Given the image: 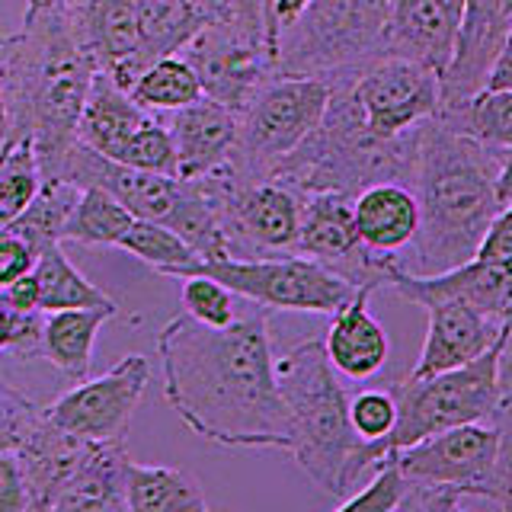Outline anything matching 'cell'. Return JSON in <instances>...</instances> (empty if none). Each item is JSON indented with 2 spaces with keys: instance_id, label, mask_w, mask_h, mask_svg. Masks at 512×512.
<instances>
[{
  "instance_id": "1",
  "label": "cell",
  "mask_w": 512,
  "mask_h": 512,
  "mask_svg": "<svg viewBox=\"0 0 512 512\" xmlns=\"http://www.w3.org/2000/svg\"><path fill=\"white\" fill-rule=\"evenodd\" d=\"M164 397L196 436L224 448L288 452L269 311L247 301L228 327L173 317L157 336Z\"/></svg>"
},
{
  "instance_id": "2",
  "label": "cell",
  "mask_w": 512,
  "mask_h": 512,
  "mask_svg": "<svg viewBox=\"0 0 512 512\" xmlns=\"http://www.w3.org/2000/svg\"><path fill=\"white\" fill-rule=\"evenodd\" d=\"M96 64L77 36L71 4L26 0L16 32H0V87H4L10 135L29 138L42 176L55 180L77 144Z\"/></svg>"
},
{
  "instance_id": "3",
  "label": "cell",
  "mask_w": 512,
  "mask_h": 512,
  "mask_svg": "<svg viewBox=\"0 0 512 512\" xmlns=\"http://www.w3.org/2000/svg\"><path fill=\"white\" fill-rule=\"evenodd\" d=\"M503 154L506 151L445 125L439 116L423 122L410 176V189L420 205L413 263H404L410 272L436 276L474 260L480 240L503 208L496 196Z\"/></svg>"
},
{
  "instance_id": "4",
  "label": "cell",
  "mask_w": 512,
  "mask_h": 512,
  "mask_svg": "<svg viewBox=\"0 0 512 512\" xmlns=\"http://www.w3.org/2000/svg\"><path fill=\"white\" fill-rule=\"evenodd\" d=\"M276 381L288 413V455L317 490L346 500L368 471V439L349 423V394L324 340H304L276 356Z\"/></svg>"
},
{
  "instance_id": "5",
  "label": "cell",
  "mask_w": 512,
  "mask_h": 512,
  "mask_svg": "<svg viewBox=\"0 0 512 512\" xmlns=\"http://www.w3.org/2000/svg\"><path fill=\"white\" fill-rule=\"evenodd\" d=\"M503 346L506 333L471 362L429 378H407L404 384H397V426L391 429L388 439L365 442L368 468H375L384 455L410 448L429 436H439L445 429L496 420L506 397L500 378Z\"/></svg>"
},
{
  "instance_id": "6",
  "label": "cell",
  "mask_w": 512,
  "mask_h": 512,
  "mask_svg": "<svg viewBox=\"0 0 512 512\" xmlns=\"http://www.w3.org/2000/svg\"><path fill=\"white\" fill-rule=\"evenodd\" d=\"M391 0H311L292 26L276 39V74L343 77L359 74L388 55Z\"/></svg>"
},
{
  "instance_id": "7",
  "label": "cell",
  "mask_w": 512,
  "mask_h": 512,
  "mask_svg": "<svg viewBox=\"0 0 512 512\" xmlns=\"http://www.w3.org/2000/svg\"><path fill=\"white\" fill-rule=\"evenodd\" d=\"M167 279L212 276L237 292L244 301L260 304L266 311H301V314H336L352 301L359 285L343 279L330 266L304 253L253 256V260H196L189 266L164 272Z\"/></svg>"
},
{
  "instance_id": "8",
  "label": "cell",
  "mask_w": 512,
  "mask_h": 512,
  "mask_svg": "<svg viewBox=\"0 0 512 512\" xmlns=\"http://www.w3.org/2000/svg\"><path fill=\"white\" fill-rule=\"evenodd\" d=\"M333 84L327 77L272 74L237 116L234 167L253 180H269L282 157L292 154L324 119Z\"/></svg>"
},
{
  "instance_id": "9",
  "label": "cell",
  "mask_w": 512,
  "mask_h": 512,
  "mask_svg": "<svg viewBox=\"0 0 512 512\" xmlns=\"http://www.w3.org/2000/svg\"><path fill=\"white\" fill-rule=\"evenodd\" d=\"M196 180L218 212L228 256L253 260V256L295 253L301 196L292 186L279 180H253L234 167V160Z\"/></svg>"
},
{
  "instance_id": "10",
  "label": "cell",
  "mask_w": 512,
  "mask_h": 512,
  "mask_svg": "<svg viewBox=\"0 0 512 512\" xmlns=\"http://www.w3.org/2000/svg\"><path fill=\"white\" fill-rule=\"evenodd\" d=\"M388 288L397 298L420 304L429 317L423 352H420V359H416L410 378H429V375H439V372H448V368L471 362L506 333L509 320L484 314L480 308H474L471 301H464L458 295L439 292V288H432L426 282V276L410 272L400 260H394L388 272Z\"/></svg>"
},
{
  "instance_id": "11",
  "label": "cell",
  "mask_w": 512,
  "mask_h": 512,
  "mask_svg": "<svg viewBox=\"0 0 512 512\" xmlns=\"http://www.w3.org/2000/svg\"><path fill=\"white\" fill-rule=\"evenodd\" d=\"M148 381L151 362L141 352H128L106 375L77 381V388L45 404L42 413L48 423L87 442H125Z\"/></svg>"
},
{
  "instance_id": "12",
  "label": "cell",
  "mask_w": 512,
  "mask_h": 512,
  "mask_svg": "<svg viewBox=\"0 0 512 512\" xmlns=\"http://www.w3.org/2000/svg\"><path fill=\"white\" fill-rule=\"evenodd\" d=\"M295 253L340 272L352 285L388 288V272L394 253L368 250L356 228V196L349 192H304L301 196V228Z\"/></svg>"
},
{
  "instance_id": "13",
  "label": "cell",
  "mask_w": 512,
  "mask_h": 512,
  "mask_svg": "<svg viewBox=\"0 0 512 512\" xmlns=\"http://www.w3.org/2000/svg\"><path fill=\"white\" fill-rule=\"evenodd\" d=\"M349 84L368 135L375 138L404 135L442 109V77L410 58L384 55L365 71L349 74Z\"/></svg>"
},
{
  "instance_id": "14",
  "label": "cell",
  "mask_w": 512,
  "mask_h": 512,
  "mask_svg": "<svg viewBox=\"0 0 512 512\" xmlns=\"http://www.w3.org/2000/svg\"><path fill=\"white\" fill-rule=\"evenodd\" d=\"M397 464L404 477L426 480L458 490L464 500H480L496 471L503 468V439L500 426L487 423H464L445 429L439 436H429L410 448H400Z\"/></svg>"
},
{
  "instance_id": "15",
  "label": "cell",
  "mask_w": 512,
  "mask_h": 512,
  "mask_svg": "<svg viewBox=\"0 0 512 512\" xmlns=\"http://www.w3.org/2000/svg\"><path fill=\"white\" fill-rule=\"evenodd\" d=\"M192 71L199 74L202 93L234 109L237 116L247 109L266 80L276 74V64L263 39L247 36L231 20L205 23L180 52Z\"/></svg>"
},
{
  "instance_id": "16",
  "label": "cell",
  "mask_w": 512,
  "mask_h": 512,
  "mask_svg": "<svg viewBox=\"0 0 512 512\" xmlns=\"http://www.w3.org/2000/svg\"><path fill=\"white\" fill-rule=\"evenodd\" d=\"M464 0H391L384 45L388 55L426 64L439 77L452 64Z\"/></svg>"
},
{
  "instance_id": "17",
  "label": "cell",
  "mask_w": 512,
  "mask_h": 512,
  "mask_svg": "<svg viewBox=\"0 0 512 512\" xmlns=\"http://www.w3.org/2000/svg\"><path fill=\"white\" fill-rule=\"evenodd\" d=\"M71 16L96 71L109 74L122 90L132 87L138 77L135 0H71Z\"/></svg>"
},
{
  "instance_id": "18",
  "label": "cell",
  "mask_w": 512,
  "mask_h": 512,
  "mask_svg": "<svg viewBox=\"0 0 512 512\" xmlns=\"http://www.w3.org/2000/svg\"><path fill=\"white\" fill-rule=\"evenodd\" d=\"M170 135L176 148V176L196 180L234 157L237 112L212 96H199L196 103L173 109Z\"/></svg>"
},
{
  "instance_id": "19",
  "label": "cell",
  "mask_w": 512,
  "mask_h": 512,
  "mask_svg": "<svg viewBox=\"0 0 512 512\" xmlns=\"http://www.w3.org/2000/svg\"><path fill=\"white\" fill-rule=\"evenodd\" d=\"M378 288L359 285L352 301H346L333 314L330 330L324 336V349L333 368L349 381H368L375 378L391 356V340L381 320L368 311V298Z\"/></svg>"
},
{
  "instance_id": "20",
  "label": "cell",
  "mask_w": 512,
  "mask_h": 512,
  "mask_svg": "<svg viewBox=\"0 0 512 512\" xmlns=\"http://www.w3.org/2000/svg\"><path fill=\"white\" fill-rule=\"evenodd\" d=\"M93 442L71 436L55 423L39 416V423L26 432V439L16 445V455L23 461V471L32 490V512H52L55 496L74 477V471L90 455Z\"/></svg>"
},
{
  "instance_id": "21",
  "label": "cell",
  "mask_w": 512,
  "mask_h": 512,
  "mask_svg": "<svg viewBox=\"0 0 512 512\" xmlns=\"http://www.w3.org/2000/svg\"><path fill=\"white\" fill-rule=\"evenodd\" d=\"M148 119L151 109L138 106L132 93L122 90L109 74L96 71L77 122V141L109 160H122L128 141L135 138V132Z\"/></svg>"
},
{
  "instance_id": "22",
  "label": "cell",
  "mask_w": 512,
  "mask_h": 512,
  "mask_svg": "<svg viewBox=\"0 0 512 512\" xmlns=\"http://www.w3.org/2000/svg\"><path fill=\"white\" fill-rule=\"evenodd\" d=\"M356 228L368 250L397 253L410 247L420 228V205L413 189L394 180L365 186L356 196Z\"/></svg>"
},
{
  "instance_id": "23",
  "label": "cell",
  "mask_w": 512,
  "mask_h": 512,
  "mask_svg": "<svg viewBox=\"0 0 512 512\" xmlns=\"http://www.w3.org/2000/svg\"><path fill=\"white\" fill-rule=\"evenodd\" d=\"M125 442H93L90 455L55 496L52 512H125Z\"/></svg>"
},
{
  "instance_id": "24",
  "label": "cell",
  "mask_w": 512,
  "mask_h": 512,
  "mask_svg": "<svg viewBox=\"0 0 512 512\" xmlns=\"http://www.w3.org/2000/svg\"><path fill=\"white\" fill-rule=\"evenodd\" d=\"M112 317H119V304L48 311L42 324V356L68 381H84L90 372L96 333Z\"/></svg>"
},
{
  "instance_id": "25",
  "label": "cell",
  "mask_w": 512,
  "mask_h": 512,
  "mask_svg": "<svg viewBox=\"0 0 512 512\" xmlns=\"http://www.w3.org/2000/svg\"><path fill=\"white\" fill-rule=\"evenodd\" d=\"M138 13V55L135 74L148 64L180 55L196 32L212 23L196 0H135Z\"/></svg>"
},
{
  "instance_id": "26",
  "label": "cell",
  "mask_w": 512,
  "mask_h": 512,
  "mask_svg": "<svg viewBox=\"0 0 512 512\" xmlns=\"http://www.w3.org/2000/svg\"><path fill=\"white\" fill-rule=\"evenodd\" d=\"M125 503L132 512H205L208 500L196 474L173 464H125Z\"/></svg>"
},
{
  "instance_id": "27",
  "label": "cell",
  "mask_w": 512,
  "mask_h": 512,
  "mask_svg": "<svg viewBox=\"0 0 512 512\" xmlns=\"http://www.w3.org/2000/svg\"><path fill=\"white\" fill-rule=\"evenodd\" d=\"M39 279V308L48 311H64V308H103V304H119L109 298L103 288H96L84 272H80L68 256H64L61 244H48L36 253V266H32Z\"/></svg>"
},
{
  "instance_id": "28",
  "label": "cell",
  "mask_w": 512,
  "mask_h": 512,
  "mask_svg": "<svg viewBox=\"0 0 512 512\" xmlns=\"http://www.w3.org/2000/svg\"><path fill=\"white\" fill-rule=\"evenodd\" d=\"M132 224L135 215L112 192H106L103 186H84L68 224L61 231V240L84 247H119V240Z\"/></svg>"
},
{
  "instance_id": "29",
  "label": "cell",
  "mask_w": 512,
  "mask_h": 512,
  "mask_svg": "<svg viewBox=\"0 0 512 512\" xmlns=\"http://www.w3.org/2000/svg\"><path fill=\"white\" fill-rule=\"evenodd\" d=\"M77 196H80V186L71 180H61V176H55V180H42L36 199H32L23 208V215L4 231H13L16 237H23L36 253L48 244H61V231L74 212Z\"/></svg>"
},
{
  "instance_id": "30",
  "label": "cell",
  "mask_w": 512,
  "mask_h": 512,
  "mask_svg": "<svg viewBox=\"0 0 512 512\" xmlns=\"http://www.w3.org/2000/svg\"><path fill=\"white\" fill-rule=\"evenodd\" d=\"M128 93H132V100L138 106L151 112H173L205 96L199 74L192 71V64L183 55H170V58L148 64V68L135 77V84L128 87Z\"/></svg>"
},
{
  "instance_id": "31",
  "label": "cell",
  "mask_w": 512,
  "mask_h": 512,
  "mask_svg": "<svg viewBox=\"0 0 512 512\" xmlns=\"http://www.w3.org/2000/svg\"><path fill=\"white\" fill-rule=\"evenodd\" d=\"M439 119L464 135H474L477 141L490 144V148H512V90L484 87L471 100L439 109Z\"/></svg>"
},
{
  "instance_id": "32",
  "label": "cell",
  "mask_w": 512,
  "mask_h": 512,
  "mask_svg": "<svg viewBox=\"0 0 512 512\" xmlns=\"http://www.w3.org/2000/svg\"><path fill=\"white\" fill-rule=\"evenodd\" d=\"M42 164L29 138H7L0 148V231L23 215L42 186Z\"/></svg>"
},
{
  "instance_id": "33",
  "label": "cell",
  "mask_w": 512,
  "mask_h": 512,
  "mask_svg": "<svg viewBox=\"0 0 512 512\" xmlns=\"http://www.w3.org/2000/svg\"><path fill=\"white\" fill-rule=\"evenodd\" d=\"M119 250L132 253L135 260L154 266L160 276L170 269H180V266H189L199 260V253L192 250L180 234L170 231L167 224L144 221V218H135V224L119 240Z\"/></svg>"
},
{
  "instance_id": "34",
  "label": "cell",
  "mask_w": 512,
  "mask_h": 512,
  "mask_svg": "<svg viewBox=\"0 0 512 512\" xmlns=\"http://www.w3.org/2000/svg\"><path fill=\"white\" fill-rule=\"evenodd\" d=\"M183 282V308L189 317H196L199 324L208 327H228L231 320L240 314V298L237 292H231L228 285L212 279V276H186Z\"/></svg>"
},
{
  "instance_id": "35",
  "label": "cell",
  "mask_w": 512,
  "mask_h": 512,
  "mask_svg": "<svg viewBox=\"0 0 512 512\" xmlns=\"http://www.w3.org/2000/svg\"><path fill=\"white\" fill-rule=\"evenodd\" d=\"M404 487H407V477L397 464V452H391L375 464V477L368 480L362 490L349 493L346 500L336 503V509L340 512H349V509L394 512L400 509V500H404Z\"/></svg>"
},
{
  "instance_id": "36",
  "label": "cell",
  "mask_w": 512,
  "mask_h": 512,
  "mask_svg": "<svg viewBox=\"0 0 512 512\" xmlns=\"http://www.w3.org/2000/svg\"><path fill=\"white\" fill-rule=\"evenodd\" d=\"M119 164L138 167V170H151V173L176 176V148H173L170 125L160 122L157 116H151L135 132V138L128 141V148H125Z\"/></svg>"
},
{
  "instance_id": "37",
  "label": "cell",
  "mask_w": 512,
  "mask_h": 512,
  "mask_svg": "<svg viewBox=\"0 0 512 512\" xmlns=\"http://www.w3.org/2000/svg\"><path fill=\"white\" fill-rule=\"evenodd\" d=\"M349 423L368 442H381L397 426L394 388H362L349 397Z\"/></svg>"
},
{
  "instance_id": "38",
  "label": "cell",
  "mask_w": 512,
  "mask_h": 512,
  "mask_svg": "<svg viewBox=\"0 0 512 512\" xmlns=\"http://www.w3.org/2000/svg\"><path fill=\"white\" fill-rule=\"evenodd\" d=\"M42 324L45 311H23L0 288V352L13 356H42Z\"/></svg>"
},
{
  "instance_id": "39",
  "label": "cell",
  "mask_w": 512,
  "mask_h": 512,
  "mask_svg": "<svg viewBox=\"0 0 512 512\" xmlns=\"http://www.w3.org/2000/svg\"><path fill=\"white\" fill-rule=\"evenodd\" d=\"M42 407L20 388L0 378V455L16 452V445L26 439V432L39 423Z\"/></svg>"
},
{
  "instance_id": "40",
  "label": "cell",
  "mask_w": 512,
  "mask_h": 512,
  "mask_svg": "<svg viewBox=\"0 0 512 512\" xmlns=\"http://www.w3.org/2000/svg\"><path fill=\"white\" fill-rule=\"evenodd\" d=\"M0 512H32V490L16 452L0 455Z\"/></svg>"
},
{
  "instance_id": "41",
  "label": "cell",
  "mask_w": 512,
  "mask_h": 512,
  "mask_svg": "<svg viewBox=\"0 0 512 512\" xmlns=\"http://www.w3.org/2000/svg\"><path fill=\"white\" fill-rule=\"evenodd\" d=\"M474 256H477V260H484V263L512 269V202L496 212V218L487 228L484 240H480V247H477Z\"/></svg>"
},
{
  "instance_id": "42",
  "label": "cell",
  "mask_w": 512,
  "mask_h": 512,
  "mask_svg": "<svg viewBox=\"0 0 512 512\" xmlns=\"http://www.w3.org/2000/svg\"><path fill=\"white\" fill-rule=\"evenodd\" d=\"M36 266V250L13 231H0V288H7Z\"/></svg>"
},
{
  "instance_id": "43",
  "label": "cell",
  "mask_w": 512,
  "mask_h": 512,
  "mask_svg": "<svg viewBox=\"0 0 512 512\" xmlns=\"http://www.w3.org/2000/svg\"><path fill=\"white\" fill-rule=\"evenodd\" d=\"M308 4H311V0H269V10H266V45H269V55H276L279 32L285 26H292ZM272 64H276V61H272Z\"/></svg>"
},
{
  "instance_id": "44",
  "label": "cell",
  "mask_w": 512,
  "mask_h": 512,
  "mask_svg": "<svg viewBox=\"0 0 512 512\" xmlns=\"http://www.w3.org/2000/svg\"><path fill=\"white\" fill-rule=\"evenodd\" d=\"M228 7H231V23L237 29L266 42V0H228Z\"/></svg>"
},
{
  "instance_id": "45",
  "label": "cell",
  "mask_w": 512,
  "mask_h": 512,
  "mask_svg": "<svg viewBox=\"0 0 512 512\" xmlns=\"http://www.w3.org/2000/svg\"><path fill=\"white\" fill-rule=\"evenodd\" d=\"M4 295L16 304V308H23V311H42L39 308V279H36V272H26V276L10 282L4 288Z\"/></svg>"
},
{
  "instance_id": "46",
  "label": "cell",
  "mask_w": 512,
  "mask_h": 512,
  "mask_svg": "<svg viewBox=\"0 0 512 512\" xmlns=\"http://www.w3.org/2000/svg\"><path fill=\"white\" fill-rule=\"evenodd\" d=\"M487 87L490 90H512V26H509L506 39L500 45V55H496L493 68L487 74Z\"/></svg>"
},
{
  "instance_id": "47",
  "label": "cell",
  "mask_w": 512,
  "mask_h": 512,
  "mask_svg": "<svg viewBox=\"0 0 512 512\" xmlns=\"http://www.w3.org/2000/svg\"><path fill=\"white\" fill-rule=\"evenodd\" d=\"M480 500H487L493 506L512 512V464H503V468L496 471V477L490 480V487L484 490V496H480Z\"/></svg>"
},
{
  "instance_id": "48",
  "label": "cell",
  "mask_w": 512,
  "mask_h": 512,
  "mask_svg": "<svg viewBox=\"0 0 512 512\" xmlns=\"http://www.w3.org/2000/svg\"><path fill=\"white\" fill-rule=\"evenodd\" d=\"M496 426H500V439H503V464H512V388L503 397V407L496 413Z\"/></svg>"
},
{
  "instance_id": "49",
  "label": "cell",
  "mask_w": 512,
  "mask_h": 512,
  "mask_svg": "<svg viewBox=\"0 0 512 512\" xmlns=\"http://www.w3.org/2000/svg\"><path fill=\"white\" fill-rule=\"evenodd\" d=\"M496 196H500V205L512 202V148L503 154V167L500 176H496Z\"/></svg>"
},
{
  "instance_id": "50",
  "label": "cell",
  "mask_w": 512,
  "mask_h": 512,
  "mask_svg": "<svg viewBox=\"0 0 512 512\" xmlns=\"http://www.w3.org/2000/svg\"><path fill=\"white\" fill-rule=\"evenodd\" d=\"M500 378H503V388H512V311H509V327H506V346H503V356H500Z\"/></svg>"
},
{
  "instance_id": "51",
  "label": "cell",
  "mask_w": 512,
  "mask_h": 512,
  "mask_svg": "<svg viewBox=\"0 0 512 512\" xmlns=\"http://www.w3.org/2000/svg\"><path fill=\"white\" fill-rule=\"evenodd\" d=\"M196 4L205 10L208 20H231V7H228V0H196Z\"/></svg>"
},
{
  "instance_id": "52",
  "label": "cell",
  "mask_w": 512,
  "mask_h": 512,
  "mask_svg": "<svg viewBox=\"0 0 512 512\" xmlns=\"http://www.w3.org/2000/svg\"><path fill=\"white\" fill-rule=\"evenodd\" d=\"M10 135V116H7V100H4V87H0V148Z\"/></svg>"
},
{
  "instance_id": "53",
  "label": "cell",
  "mask_w": 512,
  "mask_h": 512,
  "mask_svg": "<svg viewBox=\"0 0 512 512\" xmlns=\"http://www.w3.org/2000/svg\"><path fill=\"white\" fill-rule=\"evenodd\" d=\"M500 7H503V13L512 20V0H500Z\"/></svg>"
},
{
  "instance_id": "54",
  "label": "cell",
  "mask_w": 512,
  "mask_h": 512,
  "mask_svg": "<svg viewBox=\"0 0 512 512\" xmlns=\"http://www.w3.org/2000/svg\"><path fill=\"white\" fill-rule=\"evenodd\" d=\"M266 10H269V0H266Z\"/></svg>"
},
{
  "instance_id": "55",
  "label": "cell",
  "mask_w": 512,
  "mask_h": 512,
  "mask_svg": "<svg viewBox=\"0 0 512 512\" xmlns=\"http://www.w3.org/2000/svg\"><path fill=\"white\" fill-rule=\"evenodd\" d=\"M64 4H71V0H64Z\"/></svg>"
}]
</instances>
